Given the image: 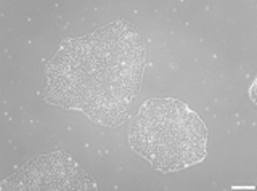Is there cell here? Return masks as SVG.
<instances>
[{
	"instance_id": "2",
	"label": "cell",
	"mask_w": 257,
	"mask_h": 191,
	"mask_svg": "<svg viewBox=\"0 0 257 191\" xmlns=\"http://www.w3.org/2000/svg\"><path fill=\"white\" fill-rule=\"evenodd\" d=\"M132 148L158 170L175 172L206 156L207 130L193 111L177 100H150L132 121Z\"/></svg>"
},
{
	"instance_id": "1",
	"label": "cell",
	"mask_w": 257,
	"mask_h": 191,
	"mask_svg": "<svg viewBox=\"0 0 257 191\" xmlns=\"http://www.w3.org/2000/svg\"><path fill=\"white\" fill-rule=\"evenodd\" d=\"M143 55L139 33L124 23L63 44L50 63L48 95L95 122L117 125L140 87Z\"/></svg>"
}]
</instances>
